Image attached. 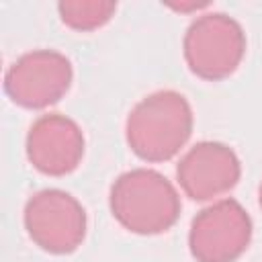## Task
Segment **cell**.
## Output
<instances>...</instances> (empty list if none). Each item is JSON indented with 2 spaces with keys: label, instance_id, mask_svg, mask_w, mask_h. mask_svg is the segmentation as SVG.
<instances>
[{
  "label": "cell",
  "instance_id": "cell-1",
  "mask_svg": "<svg viewBox=\"0 0 262 262\" xmlns=\"http://www.w3.org/2000/svg\"><path fill=\"white\" fill-rule=\"evenodd\" d=\"M127 143L145 162L174 158L192 133V108L174 90H160L139 100L127 117Z\"/></svg>",
  "mask_w": 262,
  "mask_h": 262
},
{
  "label": "cell",
  "instance_id": "cell-2",
  "mask_svg": "<svg viewBox=\"0 0 262 262\" xmlns=\"http://www.w3.org/2000/svg\"><path fill=\"white\" fill-rule=\"evenodd\" d=\"M111 211L125 229L139 235H156L178 221L180 196L160 172L135 168L113 182Z\"/></svg>",
  "mask_w": 262,
  "mask_h": 262
},
{
  "label": "cell",
  "instance_id": "cell-3",
  "mask_svg": "<svg viewBox=\"0 0 262 262\" xmlns=\"http://www.w3.org/2000/svg\"><path fill=\"white\" fill-rule=\"evenodd\" d=\"M182 49L194 76L217 82L231 76L242 63L246 35L235 18L223 12H209L188 27Z\"/></svg>",
  "mask_w": 262,
  "mask_h": 262
},
{
  "label": "cell",
  "instance_id": "cell-4",
  "mask_svg": "<svg viewBox=\"0 0 262 262\" xmlns=\"http://www.w3.org/2000/svg\"><path fill=\"white\" fill-rule=\"evenodd\" d=\"M29 237L49 254L74 252L86 235V211L66 190L45 188L25 205Z\"/></svg>",
  "mask_w": 262,
  "mask_h": 262
},
{
  "label": "cell",
  "instance_id": "cell-5",
  "mask_svg": "<svg viewBox=\"0 0 262 262\" xmlns=\"http://www.w3.org/2000/svg\"><path fill=\"white\" fill-rule=\"evenodd\" d=\"M252 219L233 199L205 207L190 223L188 246L196 262H235L250 246Z\"/></svg>",
  "mask_w": 262,
  "mask_h": 262
},
{
  "label": "cell",
  "instance_id": "cell-6",
  "mask_svg": "<svg viewBox=\"0 0 262 262\" xmlns=\"http://www.w3.org/2000/svg\"><path fill=\"white\" fill-rule=\"evenodd\" d=\"M72 84L70 59L53 49L20 55L4 76V90L23 108H47L66 96Z\"/></svg>",
  "mask_w": 262,
  "mask_h": 262
},
{
  "label": "cell",
  "instance_id": "cell-7",
  "mask_svg": "<svg viewBox=\"0 0 262 262\" xmlns=\"http://www.w3.org/2000/svg\"><path fill=\"white\" fill-rule=\"evenodd\" d=\"M242 174L235 151L219 141H201L176 166V178L192 201H209L229 192Z\"/></svg>",
  "mask_w": 262,
  "mask_h": 262
},
{
  "label": "cell",
  "instance_id": "cell-8",
  "mask_svg": "<svg viewBox=\"0 0 262 262\" xmlns=\"http://www.w3.org/2000/svg\"><path fill=\"white\" fill-rule=\"evenodd\" d=\"M84 156V135L76 121L49 113L39 117L27 135V158L41 174L66 176L78 168Z\"/></svg>",
  "mask_w": 262,
  "mask_h": 262
},
{
  "label": "cell",
  "instance_id": "cell-9",
  "mask_svg": "<svg viewBox=\"0 0 262 262\" xmlns=\"http://www.w3.org/2000/svg\"><path fill=\"white\" fill-rule=\"evenodd\" d=\"M63 25L74 31H94L111 20L117 2L111 0H63L57 4Z\"/></svg>",
  "mask_w": 262,
  "mask_h": 262
},
{
  "label": "cell",
  "instance_id": "cell-10",
  "mask_svg": "<svg viewBox=\"0 0 262 262\" xmlns=\"http://www.w3.org/2000/svg\"><path fill=\"white\" fill-rule=\"evenodd\" d=\"M260 207H262V186H260Z\"/></svg>",
  "mask_w": 262,
  "mask_h": 262
}]
</instances>
